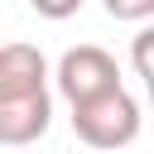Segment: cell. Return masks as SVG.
<instances>
[{"mask_svg":"<svg viewBox=\"0 0 154 154\" xmlns=\"http://www.w3.org/2000/svg\"><path fill=\"white\" fill-rule=\"evenodd\" d=\"M130 63H135V72L144 77V87H154V24H144V29L135 34V43H130Z\"/></svg>","mask_w":154,"mask_h":154,"instance_id":"5b68a950","label":"cell"},{"mask_svg":"<svg viewBox=\"0 0 154 154\" xmlns=\"http://www.w3.org/2000/svg\"><path fill=\"white\" fill-rule=\"evenodd\" d=\"M53 82H58V91L67 96V106H82V101H96V96L125 87L116 58H111L106 48H96V43L67 48V53L58 58V67H53Z\"/></svg>","mask_w":154,"mask_h":154,"instance_id":"7a4b0ae2","label":"cell"},{"mask_svg":"<svg viewBox=\"0 0 154 154\" xmlns=\"http://www.w3.org/2000/svg\"><path fill=\"white\" fill-rule=\"evenodd\" d=\"M149 106H154V87H149Z\"/></svg>","mask_w":154,"mask_h":154,"instance_id":"ba28073f","label":"cell"},{"mask_svg":"<svg viewBox=\"0 0 154 154\" xmlns=\"http://www.w3.org/2000/svg\"><path fill=\"white\" fill-rule=\"evenodd\" d=\"M48 125H53V96H48V91H34V96H0V144H5V149L34 144Z\"/></svg>","mask_w":154,"mask_h":154,"instance_id":"3957f363","label":"cell"},{"mask_svg":"<svg viewBox=\"0 0 154 154\" xmlns=\"http://www.w3.org/2000/svg\"><path fill=\"white\" fill-rule=\"evenodd\" d=\"M140 125H144V111H140V101L125 87H116V91H106L96 101L72 106V130L91 149H125V144L140 140Z\"/></svg>","mask_w":154,"mask_h":154,"instance_id":"6da1fadb","label":"cell"},{"mask_svg":"<svg viewBox=\"0 0 154 154\" xmlns=\"http://www.w3.org/2000/svg\"><path fill=\"white\" fill-rule=\"evenodd\" d=\"M34 5V14H43V19H72L77 10H82V0H29Z\"/></svg>","mask_w":154,"mask_h":154,"instance_id":"52a82bcc","label":"cell"},{"mask_svg":"<svg viewBox=\"0 0 154 154\" xmlns=\"http://www.w3.org/2000/svg\"><path fill=\"white\" fill-rule=\"evenodd\" d=\"M48 91V58L34 43H5L0 48V96H34Z\"/></svg>","mask_w":154,"mask_h":154,"instance_id":"277c9868","label":"cell"},{"mask_svg":"<svg viewBox=\"0 0 154 154\" xmlns=\"http://www.w3.org/2000/svg\"><path fill=\"white\" fill-rule=\"evenodd\" d=\"M111 19H125V24H140V19H154V0H101Z\"/></svg>","mask_w":154,"mask_h":154,"instance_id":"8992f818","label":"cell"}]
</instances>
